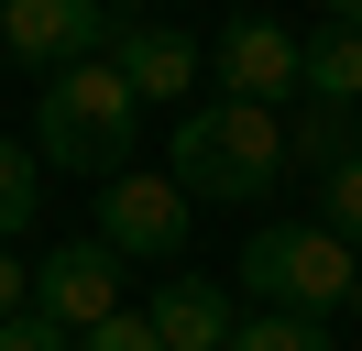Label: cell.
<instances>
[{"label":"cell","mask_w":362,"mask_h":351,"mask_svg":"<svg viewBox=\"0 0 362 351\" xmlns=\"http://www.w3.org/2000/svg\"><path fill=\"white\" fill-rule=\"evenodd\" d=\"M286 165H296V154H286V121H274V110H252V99H198V110H176V187L242 209V197H264Z\"/></svg>","instance_id":"6da1fadb"},{"label":"cell","mask_w":362,"mask_h":351,"mask_svg":"<svg viewBox=\"0 0 362 351\" xmlns=\"http://www.w3.org/2000/svg\"><path fill=\"white\" fill-rule=\"evenodd\" d=\"M45 154L55 165H77V176H99L110 187L121 165H132V132H143V99H132V77L121 66H66V77L45 88Z\"/></svg>","instance_id":"7a4b0ae2"},{"label":"cell","mask_w":362,"mask_h":351,"mask_svg":"<svg viewBox=\"0 0 362 351\" xmlns=\"http://www.w3.org/2000/svg\"><path fill=\"white\" fill-rule=\"evenodd\" d=\"M351 275H362V253L329 231V219H274V231H252V253H242V285L264 307H286V318L351 307Z\"/></svg>","instance_id":"3957f363"},{"label":"cell","mask_w":362,"mask_h":351,"mask_svg":"<svg viewBox=\"0 0 362 351\" xmlns=\"http://www.w3.org/2000/svg\"><path fill=\"white\" fill-rule=\"evenodd\" d=\"M99 241H110L121 263H176V253H187V187L121 165L110 187H99Z\"/></svg>","instance_id":"277c9868"},{"label":"cell","mask_w":362,"mask_h":351,"mask_svg":"<svg viewBox=\"0 0 362 351\" xmlns=\"http://www.w3.org/2000/svg\"><path fill=\"white\" fill-rule=\"evenodd\" d=\"M33 307L88 340L99 318H121V253H110V241H55V253L33 263Z\"/></svg>","instance_id":"5b68a950"},{"label":"cell","mask_w":362,"mask_h":351,"mask_svg":"<svg viewBox=\"0 0 362 351\" xmlns=\"http://www.w3.org/2000/svg\"><path fill=\"white\" fill-rule=\"evenodd\" d=\"M99 33H121L110 0H0V44H11L23 66H55V77H66V66H88Z\"/></svg>","instance_id":"8992f818"},{"label":"cell","mask_w":362,"mask_h":351,"mask_svg":"<svg viewBox=\"0 0 362 351\" xmlns=\"http://www.w3.org/2000/svg\"><path fill=\"white\" fill-rule=\"evenodd\" d=\"M286 88H308V44H296L286 22L242 11V22L220 33V99H252V110H274Z\"/></svg>","instance_id":"52a82bcc"},{"label":"cell","mask_w":362,"mask_h":351,"mask_svg":"<svg viewBox=\"0 0 362 351\" xmlns=\"http://www.w3.org/2000/svg\"><path fill=\"white\" fill-rule=\"evenodd\" d=\"M110 66L132 77V99L143 110H198V33H176V22H121L110 33Z\"/></svg>","instance_id":"ba28073f"},{"label":"cell","mask_w":362,"mask_h":351,"mask_svg":"<svg viewBox=\"0 0 362 351\" xmlns=\"http://www.w3.org/2000/svg\"><path fill=\"white\" fill-rule=\"evenodd\" d=\"M143 318H154L165 351H230V329H242V318L220 307V285H198V275H176L154 307H143Z\"/></svg>","instance_id":"9c48e42d"},{"label":"cell","mask_w":362,"mask_h":351,"mask_svg":"<svg viewBox=\"0 0 362 351\" xmlns=\"http://www.w3.org/2000/svg\"><path fill=\"white\" fill-rule=\"evenodd\" d=\"M308 99H318V110H362V33L329 22V33L308 44Z\"/></svg>","instance_id":"30bf717a"},{"label":"cell","mask_w":362,"mask_h":351,"mask_svg":"<svg viewBox=\"0 0 362 351\" xmlns=\"http://www.w3.org/2000/svg\"><path fill=\"white\" fill-rule=\"evenodd\" d=\"M230 351H329V318H286V307H264V318L230 329Z\"/></svg>","instance_id":"8fae6325"},{"label":"cell","mask_w":362,"mask_h":351,"mask_svg":"<svg viewBox=\"0 0 362 351\" xmlns=\"http://www.w3.org/2000/svg\"><path fill=\"white\" fill-rule=\"evenodd\" d=\"M33 209H45V187H33V154L23 143H0V241L33 231Z\"/></svg>","instance_id":"7c38bea8"},{"label":"cell","mask_w":362,"mask_h":351,"mask_svg":"<svg viewBox=\"0 0 362 351\" xmlns=\"http://www.w3.org/2000/svg\"><path fill=\"white\" fill-rule=\"evenodd\" d=\"M318 197H329V231H340V241L362 253V154H351V165H329V176H318Z\"/></svg>","instance_id":"4fadbf2b"},{"label":"cell","mask_w":362,"mask_h":351,"mask_svg":"<svg viewBox=\"0 0 362 351\" xmlns=\"http://www.w3.org/2000/svg\"><path fill=\"white\" fill-rule=\"evenodd\" d=\"M286 154H308V165H351V132H340V110H318V121H286Z\"/></svg>","instance_id":"5bb4252c"},{"label":"cell","mask_w":362,"mask_h":351,"mask_svg":"<svg viewBox=\"0 0 362 351\" xmlns=\"http://www.w3.org/2000/svg\"><path fill=\"white\" fill-rule=\"evenodd\" d=\"M0 351H77V329H55L45 307H23V318H0Z\"/></svg>","instance_id":"9a60e30c"},{"label":"cell","mask_w":362,"mask_h":351,"mask_svg":"<svg viewBox=\"0 0 362 351\" xmlns=\"http://www.w3.org/2000/svg\"><path fill=\"white\" fill-rule=\"evenodd\" d=\"M77 351H165V340H154V318H132V307H121V318H99Z\"/></svg>","instance_id":"2e32d148"},{"label":"cell","mask_w":362,"mask_h":351,"mask_svg":"<svg viewBox=\"0 0 362 351\" xmlns=\"http://www.w3.org/2000/svg\"><path fill=\"white\" fill-rule=\"evenodd\" d=\"M23 307H33V263L0 241V318H23Z\"/></svg>","instance_id":"e0dca14e"},{"label":"cell","mask_w":362,"mask_h":351,"mask_svg":"<svg viewBox=\"0 0 362 351\" xmlns=\"http://www.w3.org/2000/svg\"><path fill=\"white\" fill-rule=\"evenodd\" d=\"M318 11H329V22H340V33H362V0H318Z\"/></svg>","instance_id":"ac0fdd59"},{"label":"cell","mask_w":362,"mask_h":351,"mask_svg":"<svg viewBox=\"0 0 362 351\" xmlns=\"http://www.w3.org/2000/svg\"><path fill=\"white\" fill-rule=\"evenodd\" d=\"M351 318H362V275H351Z\"/></svg>","instance_id":"d6986e66"},{"label":"cell","mask_w":362,"mask_h":351,"mask_svg":"<svg viewBox=\"0 0 362 351\" xmlns=\"http://www.w3.org/2000/svg\"><path fill=\"white\" fill-rule=\"evenodd\" d=\"M110 11H132V0H110Z\"/></svg>","instance_id":"ffe728a7"}]
</instances>
